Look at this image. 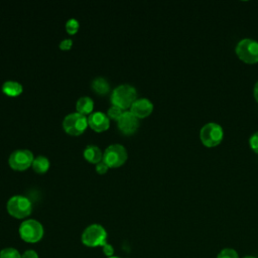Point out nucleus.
Segmentation results:
<instances>
[{
    "mask_svg": "<svg viewBox=\"0 0 258 258\" xmlns=\"http://www.w3.org/2000/svg\"><path fill=\"white\" fill-rule=\"evenodd\" d=\"M79 21L76 19V18H70L67 22H66V29L69 33L71 34H74L78 31L79 29Z\"/></svg>",
    "mask_w": 258,
    "mask_h": 258,
    "instance_id": "6ab92c4d",
    "label": "nucleus"
},
{
    "mask_svg": "<svg viewBox=\"0 0 258 258\" xmlns=\"http://www.w3.org/2000/svg\"><path fill=\"white\" fill-rule=\"evenodd\" d=\"M217 258H239V255L236 250L232 248H225L217 255Z\"/></svg>",
    "mask_w": 258,
    "mask_h": 258,
    "instance_id": "aec40b11",
    "label": "nucleus"
},
{
    "mask_svg": "<svg viewBox=\"0 0 258 258\" xmlns=\"http://www.w3.org/2000/svg\"><path fill=\"white\" fill-rule=\"evenodd\" d=\"M123 114V109H121L120 107L116 106V105H112L109 109H108V112H107V115L108 117L110 118H113V119H119L120 116Z\"/></svg>",
    "mask_w": 258,
    "mask_h": 258,
    "instance_id": "412c9836",
    "label": "nucleus"
},
{
    "mask_svg": "<svg viewBox=\"0 0 258 258\" xmlns=\"http://www.w3.org/2000/svg\"><path fill=\"white\" fill-rule=\"evenodd\" d=\"M127 159L126 148L119 143L109 145L103 152V161L109 167H117L122 165Z\"/></svg>",
    "mask_w": 258,
    "mask_h": 258,
    "instance_id": "0eeeda50",
    "label": "nucleus"
},
{
    "mask_svg": "<svg viewBox=\"0 0 258 258\" xmlns=\"http://www.w3.org/2000/svg\"><path fill=\"white\" fill-rule=\"evenodd\" d=\"M84 156L89 162L98 163L103 159V152L97 145L89 144L84 149Z\"/></svg>",
    "mask_w": 258,
    "mask_h": 258,
    "instance_id": "ddd939ff",
    "label": "nucleus"
},
{
    "mask_svg": "<svg viewBox=\"0 0 258 258\" xmlns=\"http://www.w3.org/2000/svg\"><path fill=\"white\" fill-rule=\"evenodd\" d=\"M117 124L118 128L123 133L132 134L137 130L139 126V121L138 118L135 115H133L130 111H125L117 120Z\"/></svg>",
    "mask_w": 258,
    "mask_h": 258,
    "instance_id": "9d476101",
    "label": "nucleus"
},
{
    "mask_svg": "<svg viewBox=\"0 0 258 258\" xmlns=\"http://www.w3.org/2000/svg\"><path fill=\"white\" fill-rule=\"evenodd\" d=\"M224 137V131L221 125L215 122L205 124L200 130V139L202 143L209 148L218 146Z\"/></svg>",
    "mask_w": 258,
    "mask_h": 258,
    "instance_id": "20e7f679",
    "label": "nucleus"
},
{
    "mask_svg": "<svg viewBox=\"0 0 258 258\" xmlns=\"http://www.w3.org/2000/svg\"><path fill=\"white\" fill-rule=\"evenodd\" d=\"M243 258H256L255 256H251V255H249V256H245V257H243Z\"/></svg>",
    "mask_w": 258,
    "mask_h": 258,
    "instance_id": "bb28decb",
    "label": "nucleus"
},
{
    "mask_svg": "<svg viewBox=\"0 0 258 258\" xmlns=\"http://www.w3.org/2000/svg\"><path fill=\"white\" fill-rule=\"evenodd\" d=\"M136 99L137 91L129 84H121L117 86L111 94L112 104L120 107L123 110L130 108Z\"/></svg>",
    "mask_w": 258,
    "mask_h": 258,
    "instance_id": "f03ea898",
    "label": "nucleus"
},
{
    "mask_svg": "<svg viewBox=\"0 0 258 258\" xmlns=\"http://www.w3.org/2000/svg\"><path fill=\"white\" fill-rule=\"evenodd\" d=\"M88 126V118L79 112L68 114L62 121V127L71 135H79L85 131Z\"/></svg>",
    "mask_w": 258,
    "mask_h": 258,
    "instance_id": "6e6552de",
    "label": "nucleus"
},
{
    "mask_svg": "<svg viewBox=\"0 0 258 258\" xmlns=\"http://www.w3.org/2000/svg\"><path fill=\"white\" fill-rule=\"evenodd\" d=\"M19 235L27 243H36L43 236V227L38 221L28 219L20 224Z\"/></svg>",
    "mask_w": 258,
    "mask_h": 258,
    "instance_id": "423d86ee",
    "label": "nucleus"
},
{
    "mask_svg": "<svg viewBox=\"0 0 258 258\" xmlns=\"http://www.w3.org/2000/svg\"><path fill=\"white\" fill-rule=\"evenodd\" d=\"M33 153L28 149H16L9 155V165L15 170H24L32 164Z\"/></svg>",
    "mask_w": 258,
    "mask_h": 258,
    "instance_id": "1a4fd4ad",
    "label": "nucleus"
},
{
    "mask_svg": "<svg viewBox=\"0 0 258 258\" xmlns=\"http://www.w3.org/2000/svg\"><path fill=\"white\" fill-rule=\"evenodd\" d=\"M82 243L87 247H102L104 253L113 256V247L107 243V232L100 224L89 225L82 234Z\"/></svg>",
    "mask_w": 258,
    "mask_h": 258,
    "instance_id": "f257e3e1",
    "label": "nucleus"
},
{
    "mask_svg": "<svg viewBox=\"0 0 258 258\" xmlns=\"http://www.w3.org/2000/svg\"><path fill=\"white\" fill-rule=\"evenodd\" d=\"M76 108L77 111L81 114H91L94 108V101L88 96L80 97L76 103Z\"/></svg>",
    "mask_w": 258,
    "mask_h": 258,
    "instance_id": "4468645a",
    "label": "nucleus"
},
{
    "mask_svg": "<svg viewBox=\"0 0 258 258\" xmlns=\"http://www.w3.org/2000/svg\"><path fill=\"white\" fill-rule=\"evenodd\" d=\"M153 111V104L147 98L136 99L130 107V112L137 118H144L150 115Z\"/></svg>",
    "mask_w": 258,
    "mask_h": 258,
    "instance_id": "9b49d317",
    "label": "nucleus"
},
{
    "mask_svg": "<svg viewBox=\"0 0 258 258\" xmlns=\"http://www.w3.org/2000/svg\"><path fill=\"white\" fill-rule=\"evenodd\" d=\"M108 168H109V166H108L103 160H101V161H99L98 163H96V169H97V171H98L99 173H104V172H106V171L108 170Z\"/></svg>",
    "mask_w": 258,
    "mask_h": 258,
    "instance_id": "b1692460",
    "label": "nucleus"
},
{
    "mask_svg": "<svg viewBox=\"0 0 258 258\" xmlns=\"http://www.w3.org/2000/svg\"><path fill=\"white\" fill-rule=\"evenodd\" d=\"M235 52L239 59L248 64L258 62V41L252 38L241 39L236 47Z\"/></svg>",
    "mask_w": 258,
    "mask_h": 258,
    "instance_id": "7ed1b4c3",
    "label": "nucleus"
},
{
    "mask_svg": "<svg viewBox=\"0 0 258 258\" xmlns=\"http://www.w3.org/2000/svg\"><path fill=\"white\" fill-rule=\"evenodd\" d=\"M0 258H21V254L15 248L7 247L0 251Z\"/></svg>",
    "mask_w": 258,
    "mask_h": 258,
    "instance_id": "a211bd4d",
    "label": "nucleus"
},
{
    "mask_svg": "<svg viewBox=\"0 0 258 258\" xmlns=\"http://www.w3.org/2000/svg\"><path fill=\"white\" fill-rule=\"evenodd\" d=\"M107 258H120V257H117V256H110V257H107Z\"/></svg>",
    "mask_w": 258,
    "mask_h": 258,
    "instance_id": "cd10ccee",
    "label": "nucleus"
},
{
    "mask_svg": "<svg viewBox=\"0 0 258 258\" xmlns=\"http://www.w3.org/2000/svg\"><path fill=\"white\" fill-rule=\"evenodd\" d=\"M249 145L251 149L258 154V131L253 133L249 138Z\"/></svg>",
    "mask_w": 258,
    "mask_h": 258,
    "instance_id": "4be33fe9",
    "label": "nucleus"
},
{
    "mask_svg": "<svg viewBox=\"0 0 258 258\" xmlns=\"http://www.w3.org/2000/svg\"><path fill=\"white\" fill-rule=\"evenodd\" d=\"M253 95H254V99H255V101L258 103V81H257V82L255 83V85H254Z\"/></svg>",
    "mask_w": 258,
    "mask_h": 258,
    "instance_id": "a878e982",
    "label": "nucleus"
},
{
    "mask_svg": "<svg viewBox=\"0 0 258 258\" xmlns=\"http://www.w3.org/2000/svg\"><path fill=\"white\" fill-rule=\"evenodd\" d=\"M72 45H73V40L71 38H64L60 41L59 48L67 50V49H70L72 47Z\"/></svg>",
    "mask_w": 258,
    "mask_h": 258,
    "instance_id": "5701e85b",
    "label": "nucleus"
},
{
    "mask_svg": "<svg viewBox=\"0 0 258 258\" xmlns=\"http://www.w3.org/2000/svg\"><path fill=\"white\" fill-rule=\"evenodd\" d=\"M92 89L101 95H105L110 90V84L104 77H97L92 81Z\"/></svg>",
    "mask_w": 258,
    "mask_h": 258,
    "instance_id": "dca6fc26",
    "label": "nucleus"
},
{
    "mask_svg": "<svg viewBox=\"0 0 258 258\" xmlns=\"http://www.w3.org/2000/svg\"><path fill=\"white\" fill-rule=\"evenodd\" d=\"M23 90V87L20 83L12 80H8L3 83L2 85V91L8 95V96H17L19 95Z\"/></svg>",
    "mask_w": 258,
    "mask_h": 258,
    "instance_id": "2eb2a0df",
    "label": "nucleus"
},
{
    "mask_svg": "<svg viewBox=\"0 0 258 258\" xmlns=\"http://www.w3.org/2000/svg\"><path fill=\"white\" fill-rule=\"evenodd\" d=\"M7 211L12 217L23 219L31 214L32 204L28 198L21 195H15L8 200Z\"/></svg>",
    "mask_w": 258,
    "mask_h": 258,
    "instance_id": "39448f33",
    "label": "nucleus"
},
{
    "mask_svg": "<svg viewBox=\"0 0 258 258\" xmlns=\"http://www.w3.org/2000/svg\"><path fill=\"white\" fill-rule=\"evenodd\" d=\"M88 124L98 132L105 131L110 126V119L108 115L104 112L96 111L89 115L88 117Z\"/></svg>",
    "mask_w": 258,
    "mask_h": 258,
    "instance_id": "f8f14e48",
    "label": "nucleus"
},
{
    "mask_svg": "<svg viewBox=\"0 0 258 258\" xmlns=\"http://www.w3.org/2000/svg\"><path fill=\"white\" fill-rule=\"evenodd\" d=\"M31 165L36 172L42 173L49 168V160L44 155H38L33 159Z\"/></svg>",
    "mask_w": 258,
    "mask_h": 258,
    "instance_id": "f3484780",
    "label": "nucleus"
},
{
    "mask_svg": "<svg viewBox=\"0 0 258 258\" xmlns=\"http://www.w3.org/2000/svg\"><path fill=\"white\" fill-rule=\"evenodd\" d=\"M21 258H38V255L34 250H26L21 254Z\"/></svg>",
    "mask_w": 258,
    "mask_h": 258,
    "instance_id": "393cba45",
    "label": "nucleus"
}]
</instances>
